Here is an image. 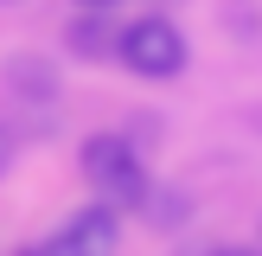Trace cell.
<instances>
[{"mask_svg": "<svg viewBox=\"0 0 262 256\" xmlns=\"http://www.w3.org/2000/svg\"><path fill=\"white\" fill-rule=\"evenodd\" d=\"M77 160H83V179H90V192L102 205H115V211H141L147 205L154 173H147V160L135 154L128 135H90Z\"/></svg>", "mask_w": 262, "mask_h": 256, "instance_id": "6da1fadb", "label": "cell"}, {"mask_svg": "<svg viewBox=\"0 0 262 256\" xmlns=\"http://www.w3.org/2000/svg\"><path fill=\"white\" fill-rule=\"evenodd\" d=\"M186 32H179L166 13H141V19H128L122 32H115V64H128L135 77H147V83H166V77L186 71Z\"/></svg>", "mask_w": 262, "mask_h": 256, "instance_id": "7a4b0ae2", "label": "cell"}, {"mask_svg": "<svg viewBox=\"0 0 262 256\" xmlns=\"http://www.w3.org/2000/svg\"><path fill=\"white\" fill-rule=\"evenodd\" d=\"M115 243H122V211L96 199V205L64 211L58 230H51L38 250H45V256H115Z\"/></svg>", "mask_w": 262, "mask_h": 256, "instance_id": "3957f363", "label": "cell"}, {"mask_svg": "<svg viewBox=\"0 0 262 256\" xmlns=\"http://www.w3.org/2000/svg\"><path fill=\"white\" fill-rule=\"evenodd\" d=\"M64 45H71L77 58H115V26L102 19V7H83L64 26Z\"/></svg>", "mask_w": 262, "mask_h": 256, "instance_id": "277c9868", "label": "cell"}, {"mask_svg": "<svg viewBox=\"0 0 262 256\" xmlns=\"http://www.w3.org/2000/svg\"><path fill=\"white\" fill-rule=\"evenodd\" d=\"M7 71H13V90L19 96H51V64L45 58H13Z\"/></svg>", "mask_w": 262, "mask_h": 256, "instance_id": "5b68a950", "label": "cell"}, {"mask_svg": "<svg viewBox=\"0 0 262 256\" xmlns=\"http://www.w3.org/2000/svg\"><path fill=\"white\" fill-rule=\"evenodd\" d=\"M205 256H262V250H250V243H217V250H205Z\"/></svg>", "mask_w": 262, "mask_h": 256, "instance_id": "8992f818", "label": "cell"}, {"mask_svg": "<svg viewBox=\"0 0 262 256\" xmlns=\"http://www.w3.org/2000/svg\"><path fill=\"white\" fill-rule=\"evenodd\" d=\"M7 160H13V141H7V128H0V173H7Z\"/></svg>", "mask_w": 262, "mask_h": 256, "instance_id": "52a82bcc", "label": "cell"}, {"mask_svg": "<svg viewBox=\"0 0 262 256\" xmlns=\"http://www.w3.org/2000/svg\"><path fill=\"white\" fill-rule=\"evenodd\" d=\"M77 7H102V13H109V7H122V0H77Z\"/></svg>", "mask_w": 262, "mask_h": 256, "instance_id": "ba28073f", "label": "cell"}, {"mask_svg": "<svg viewBox=\"0 0 262 256\" xmlns=\"http://www.w3.org/2000/svg\"><path fill=\"white\" fill-rule=\"evenodd\" d=\"M13 256H45V250H13Z\"/></svg>", "mask_w": 262, "mask_h": 256, "instance_id": "9c48e42d", "label": "cell"}]
</instances>
